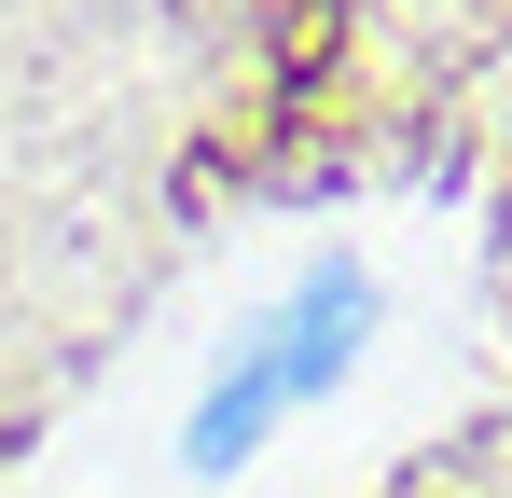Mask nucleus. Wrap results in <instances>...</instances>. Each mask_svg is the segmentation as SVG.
I'll return each instance as SVG.
<instances>
[{
	"label": "nucleus",
	"instance_id": "f257e3e1",
	"mask_svg": "<svg viewBox=\"0 0 512 498\" xmlns=\"http://www.w3.org/2000/svg\"><path fill=\"white\" fill-rule=\"evenodd\" d=\"M360 346H374V277H360V263H305V277L208 360V388L180 415V471H250L291 415H319L346 374H360Z\"/></svg>",
	"mask_w": 512,
	"mask_h": 498
}]
</instances>
